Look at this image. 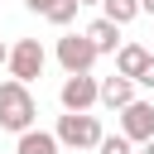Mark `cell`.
Returning <instances> with one entry per match:
<instances>
[{"label":"cell","mask_w":154,"mask_h":154,"mask_svg":"<svg viewBox=\"0 0 154 154\" xmlns=\"http://www.w3.org/2000/svg\"><path fill=\"white\" fill-rule=\"evenodd\" d=\"M34 120H38V101H34V91L24 87V82H0V130H14V135H24V130H34Z\"/></svg>","instance_id":"1"},{"label":"cell","mask_w":154,"mask_h":154,"mask_svg":"<svg viewBox=\"0 0 154 154\" xmlns=\"http://www.w3.org/2000/svg\"><path fill=\"white\" fill-rule=\"evenodd\" d=\"M144 63H149V48H144V43H120V48H116V77H130V82H135V77L144 72Z\"/></svg>","instance_id":"8"},{"label":"cell","mask_w":154,"mask_h":154,"mask_svg":"<svg viewBox=\"0 0 154 154\" xmlns=\"http://www.w3.org/2000/svg\"><path fill=\"white\" fill-rule=\"evenodd\" d=\"M120 135H125L130 144L154 140V101H130V106L120 111Z\"/></svg>","instance_id":"5"},{"label":"cell","mask_w":154,"mask_h":154,"mask_svg":"<svg viewBox=\"0 0 154 154\" xmlns=\"http://www.w3.org/2000/svg\"><path fill=\"white\" fill-rule=\"evenodd\" d=\"M14 154H58V140L48 130H24L19 144H14Z\"/></svg>","instance_id":"10"},{"label":"cell","mask_w":154,"mask_h":154,"mask_svg":"<svg viewBox=\"0 0 154 154\" xmlns=\"http://www.w3.org/2000/svg\"><path fill=\"white\" fill-rule=\"evenodd\" d=\"M58 63H63V72H67V77H77V72H91V63H96V48L87 43V34H63V38H58Z\"/></svg>","instance_id":"4"},{"label":"cell","mask_w":154,"mask_h":154,"mask_svg":"<svg viewBox=\"0 0 154 154\" xmlns=\"http://www.w3.org/2000/svg\"><path fill=\"white\" fill-rule=\"evenodd\" d=\"M77 5H101V0H77Z\"/></svg>","instance_id":"19"},{"label":"cell","mask_w":154,"mask_h":154,"mask_svg":"<svg viewBox=\"0 0 154 154\" xmlns=\"http://www.w3.org/2000/svg\"><path fill=\"white\" fill-rule=\"evenodd\" d=\"M24 5H29L34 14H48V10H53V0H24Z\"/></svg>","instance_id":"15"},{"label":"cell","mask_w":154,"mask_h":154,"mask_svg":"<svg viewBox=\"0 0 154 154\" xmlns=\"http://www.w3.org/2000/svg\"><path fill=\"white\" fill-rule=\"evenodd\" d=\"M96 154H130V140H125V135H101Z\"/></svg>","instance_id":"13"},{"label":"cell","mask_w":154,"mask_h":154,"mask_svg":"<svg viewBox=\"0 0 154 154\" xmlns=\"http://www.w3.org/2000/svg\"><path fill=\"white\" fill-rule=\"evenodd\" d=\"M140 154H154V140H144V149H140Z\"/></svg>","instance_id":"18"},{"label":"cell","mask_w":154,"mask_h":154,"mask_svg":"<svg viewBox=\"0 0 154 154\" xmlns=\"http://www.w3.org/2000/svg\"><path fill=\"white\" fill-rule=\"evenodd\" d=\"M5 67H10V77H14V82H24V87H29V82L43 72V43H38V38H19V43L10 48Z\"/></svg>","instance_id":"3"},{"label":"cell","mask_w":154,"mask_h":154,"mask_svg":"<svg viewBox=\"0 0 154 154\" xmlns=\"http://www.w3.org/2000/svg\"><path fill=\"white\" fill-rule=\"evenodd\" d=\"M5 58H10V48H5V43H0V67H5Z\"/></svg>","instance_id":"17"},{"label":"cell","mask_w":154,"mask_h":154,"mask_svg":"<svg viewBox=\"0 0 154 154\" xmlns=\"http://www.w3.org/2000/svg\"><path fill=\"white\" fill-rule=\"evenodd\" d=\"M96 101L111 106V111H125L135 101V82L130 77H106V82H96Z\"/></svg>","instance_id":"7"},{"label":"cell","mask_w":154,"mask_h":154,"mask_svg":"<svg viewBox=\"0 0 154 154\" xmlns=\"http://www.w3.org/2000/svg\"><path fill=\"white\" fill-rule=\"evenodd\" d=\"M77 10H82L77 0H53V10H48L43 19H48V24H58V29H67V24L77 19Z\"/></svg>","instance_id":"12"},{"label":"cell","mask_w":154,"mask_h":154,"mask_svg":"<svg viewBox=\"0 0 154 154\" xmlns=\"http://www.w3.org/2000/svg\"><path fill=\"white\" fill-rule=\"evenodd\" d=\"M82 34H87V43L96 48V58H101V53H116V48H120V29H116L111 19H91V24L82 29Z\"/></svg>","instance_id":"9"},{"label":"cell","mask_w":154,"mask_h":154,"mask_svg":"<svg viewBox=\"0 0 154 154\" xmlns=\"http://www.w3.org/2000/svg\"><path fill=\"white\" fill-rule=\"evenodd\" d=\"M53 140L58 144H67V149H96L101 144V120L96 116H87V111H67V116H58V130H53Z\"/></svg>","instance_id":"2"},{"label":"cell","mask_w":154,"mask_h":154,"mask_svg":"<svg viewBox=\"0 0 154 154\" xmlns=\"http://www.w3.org/2000/svg\"><path fill=\"white\" fill-rule=\"evenodd\" d=\"M58 101H63V111H91L96 106V77L91 72H77V77H63V91H58Z\"/></svg>","instance_id":"6"},{"label":"cell","mask_w":154,"mask_h":154,"mask_svg":"<svg viewBox=\"0 0 154 154\" xmlns=\"http://www.w3.org/2000/svg\"><path fill=\"white\" fill-rule=\"evenodd\" d=\"M140 14H154V0H140Z\"/></svg>","instance_id":"16"},{"label":"cell","mask_w":154,"mask_h":154,"mask_svg":"<svg viewBox=\"0 0 154 154\" xmlns=\"http://www.w3.org/2000/svg\"><path fill=\"white\" fill-rule=\"evenodd\" d=\"M135 82H140V87H149V91H154V53H149V63H144V72H140V77H135Z\"/></svg>","instance_id":"14"},{"label":"cell","mask_w":154,"mask_h":154,"mask_svg":"<svg viewBox=\"0 0 154 154\" xmlns=\"http://www.w3.org/2000/svg\"><path fill=\"white\" fill-rule=\"evenodd\" d=\"M101 10H106L101 19H111V24L120 29V24H130V19L140 14V0H101Z\"/></svg>","instance_id":"11"}]
</instances>
